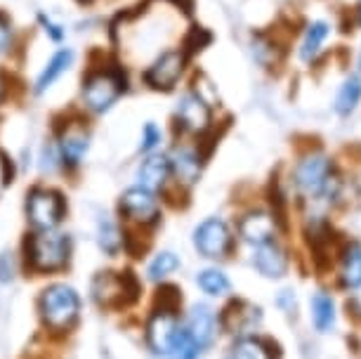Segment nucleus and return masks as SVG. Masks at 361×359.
I'll use <instances>...</instances> for the list:
<instances>
[{"label":"nucleus","mask_w":361,"mask_h":359,"mask_svg":"<svg viewBox=\"0 0 361 359\" xmlns=\"http://www.w3.org/2000/svg\"><path fill=\"white\" fill-rule=\"evenodd\" d=\"M126 92V76L118 69H97L83 80V104L92 114H104Z\"/></svg>","instance_id":"20e7f679"},{"label":"nucleus","mask_w":361,"mask_h":359,"mask_svg":"<svg viewBox=\"0 0 361 359\" xmlns=\"http://www.w3.org/2000/svg\"><path fill=\"white\" fill-rule=\"evenodd\" d=\"M97 241H99V248L104 250L106 255H118V250L123 248V229H121V225L111 218H99L97 222Z\"/></svg>","instance_id":"a211bd4d"},{"label":"nucleus","mask_w":361,"mask_h":359,"mask_svg":"<svg viewBox=\"0 0 361 359\" xmlns=\"http://www.w3.org/2000/svg\"><path fill=\"white\" fill-rule=\"evenodd\" d=\"M185 64H187V55L182 50L161 52L145 71L147 85L154 87V90H163V92L173 90L177 85V80L182 78V73H185Z\"/></svg>","instance_id":"9d476101"},{"label":"nucleus","mask_w":361,"mask_h":359,"mask_svg":"<svg viewBox=\"0 0 361 359\" xmlns=\"http://www.w3.org/2000/svg\"><path fill=\"white\" fill-rule=\"evenodd\" d=\"M66 203L57 189L33 187L26 194V220L33 229H57L64 220Z\"/></svg>","instance_id":"39448f33"},{"label":"nucleus","mask_w":361,"mask_h":359,"mask_svg":"<svg viewBox=\"0 0 361 359\" xmlns=\"http://www.w3.org/2000/svg\"><path fill=\"white\" fill-rule=\"evenodd\" d=\"M24 260L33 274H57L71 260V236L57 229H33L24 241Z\"/></svg>","instance_id":"f257e3e1"},{"label":"nucleus","mask_w":361,"mask_h":359,"mask_svg":"<svg viewBox=\"0 0 361 359\" xmlns=\"http://www.w3.org/2000/svg\"><path fill=\"white\" fill-rule=\"evenodd\" d=\"M175 123L187 135H203L210 128V107L199 92L182 95L175 109Z\"/></svg>","instance_id":"9b49d317"},{"label":"nucleus","mask_w":361,"mask_h":359,"mask_svg":"<svg viewBox=\"0 0 361 359\" xmlns=\"http://www.w3.org/2000/svg\"><path fill=\"white\" fill-rule=\"evenodd\" d=\"M57 154L64 168H78L90 149V133L83 123H69L57 138Z\"/></svg>","instance_id":"f8f14e48"},{"label":"nucleus","mask_w":361,"mask_h":359,"mask_svg":"<svg viewBox=\"0 0 361 359\" xmlns=\"http://www.w3.org/2000/svg\"><path fill=\"white\" fill-rule=\"evenodd\" d=\"M196 284L201 286L203 293L213 296V298H220V296H227L229 293V279L222 269L217 267H208V269H201L196 274Z\"/></svg>","instance_id":"aec40b11"},{"label":"nucleus","mask_w":361,"mask_h":359,"mask_svg":"<svg viewBox=\"0 0 361 359\" xmlns=\"http://www.w3.org/2000/svg\"><path fill=\"white\" fill-rule=\"evenodd\" d=\"M40 19V24L45 26V33H50V36L54 38V40H62V36H64V31H59V26L57 24H52L50 19H47L45 15H40L38 17Z\"/></svg>","instance_id":"2f4dec72"},{"label":"nucleus","mask_w":361,"mask_h":359,"mask_svg":"<svg viewBox=\"0 0 361 359\" xmlns=\"http://www.w3.org/2000/svg\"><path fill=\"white\" fill-rule=\"evenodd\" d=\"M185 329L192 334V338L201 345V348H206V345H210V341L215 338V331H217L215 312L208 308V305H194Z\"/></svg>","instance_id":"f3484780"},{"label":"nucleus","mask_w":361,"mask_h":359,"mask_svg":"<svg viewBox=\"0 0 361 359\" xmlns=\"http://www.w3.org/2000/svg\"><path fill=\"white\" fill-rule=\"evenodd\" d=\"M80 293L71 284L54 281L40 291L38 317L50 334H69L80 317Z\"/></svg>","instance_id":"f03ea898"},{"label":"nucleus","mask_w":361,"mask_h":359,"mask_svg":"<svg viewBox=\"0 0 361 359\" xmlns=\"http://www.w3.org/2000/svg\"><path fill=\"white\" fill-rule=\"evenodd\" d=\"M194 248L199 250L203 258L220 260L227 258L231 250V229L220 218L203 220L199 227L194 229Z\"/></svg>","instance_id":"1a4fd4ad"},{"label":"nucleus","mask_w":361,"mask_h":359,"mask_svg":"<svg viewBox=\"0 0 361 359\" xmlns=\"http://www.w3.org/2000/svg\"><path fill=\"white\" fill-rule=\"evenodd\" d=\"M210 43V33L206 29H201V26H194L192 31H189V36L185 40V45H187V52H199L203 50Z\"/></svg>","instance_id":"c85d7f7f"},{"label":"nucleus","mask_w":361,"mask_h":359,"mask_svg":"<svg viewBox=\"0 0 361 359\" xmlns=\"http://www.w3.org/2000/svg\"><path fill=\"white\" fill-rule=\"evenodd\" d=\"M359 19H361V8H359Z\"/></svg>","instance_id":"72a5a7b5"},{"label":"nucleus","mask_w":361,"mask_h":359,"mask_svg":"<svg viewBox=\"0 0 361 359\" xmlns=\"http://www.w3.org/2000/svg\"><path fill=\"white\" fill-rule=\"evenodd\" d=\"M83 3H90V0H83Z\"/></svg>","instance_id":"c9c22d12"},{"label":"nucleus","mask_w":361,"mask_h":359,"mask_svg":"<svg viewBox=\"0 0 361 359\" xmlns=\"http://www.w3.org/2000/svg\"><path fill=\"white\" fill-rule=\"evenodd\" d=\"M170 159V171L177 178V182L182 185H192V182L199 180L201 173V157L199 152L192 147H175L173 157Z\"/></svg>","instance_id":"dca6fc26"},{"label":"nucleus","mask_w":361,"mask_h":359,"mask_svg":"<svg viewBox=\"0 0 361 359\" xmlns=\"http://www.w3.org/2000/svg\"><path fill=\"white\" fill-rule=\"evenodd\" d=\"M12 45V24L5 15H0V55L8 52Z\"/></svg>","instance_id":"7c9ffc66"},{"label":"nucleus","mask_w":361,"mask_h":359,"mask_svg":"<svg viewBox=\"0 0 361 359\" xmlns=\"http://www.w3.org/2000/svg\"><path fill=\"white\" fill-rule=\"evenodd\" d=\"M253 265H255L257 272H260L262 276H267V279H279V276L286 274L288 260H286V253H283V248L279 246V243L267 241V243L255 246Z\"/></svg>","instance_id":"2eb2a0df"},{"label":"nucleus","mask_w":361,"mask_h":359,"mask_svg":"<svg viewBox=\"0 0 361 359\" xmlns=\"http://www.w3.org/2000/svg\"><path fill=\"white\" fill-rule=\"evenodd\" d=\"M73 62V52L71 50H59V52H54L50 62L45 64V69L40 71V76L36 80V92H45L47 87H52V83L57 80L62 73L69 69Z\"/></svg>","instance_id":"6ab92c4d"},{"label":"nucleus","mask_w":361,"mask_h":359,"mask_svg":"<svg viewBox=\"0 0 361 359\" xmlns=\"http://www.w3.org/2000/svg\"><path fill=\"white\" fill-rule=\"evenodd\" d=\"M331 161L322 154H310L295 168V187L307 199H319L331 189Z\"/></svg>","instance_id":"6e6552de"},{"label":"nucleus","mask_w":361,"mask_h":359,"mask_svg":"<svg viewBox=\"0 0 361 359\" xmlns=\"http://www.w3.org/2000/svg\"><path fill=\"white\" fill-rule=\"evenodd\" d=\"M343 281H345V286H350V288L361 284V246L359 243H352V246L345 250Z\"/></svg>","instance_id":"5701e85b"},{"label":"nucleus","mask_w":361,"mask_h":359,"mask_svg":"<svg viewBox=\"0 0 361 359\" xmlns=\"http://www.w3.org/2000/svg\"><path fill=\"white\" fill-rule=\"evenodd\" d=\"M90 293L92 300L99 305V308L106 310H118L130 305L140 293V284L135 281L133 274L128 272H97L90 284Z\"/></svg>","instance_id":"7ed1b4c3"},{"label":"nucleus","mask_w":361,"mask_h":359,"mask_svg":"<svg viewBox=\"0 0 361 359\" xmlns=\"http://www.w3.org/2000/svg\"><path fill=\"white\" fill-rule=\"evenodd\" d=\"M17 274V262H15V255L12 253H3L0 255V284H8L15 279Z\"/></svg>","instance_id":"c756f323"},{"label":"nucleus","mask_w":361,"mask_h":359,"mask_svg":"<svg viewBox=\"0 0 361 359\" xmlns=\"http://www.w3.org/2000/svg\"><path fill=\"white\" fill-rule=\"evenodd\" d=\"M0 97H3V90H0Z\"/></svg>","instance_id":"f704fd0d"},{"label":"nucleus","mask_w":361,"mask_h":359,"mask_svg":"<svg viewBox=\"0 0 361 359\" xmlns=\"http://www.w3.org/2000/svg\"><path fill=\"white\" fill-rule=\"evenodd\" d=\"M329 36V26L324 22H314L310 24L307 33H305V40H302V50H300V55H302L305 62H310L312 57H317V52L322 50V43Z\"/></svg>","instance_id":"a878e982"},{"label":"nucleus","mask_w":361,"mask_h":359,"mask_svg":"<svg viewBox=\"0 0 361 359\" xmlns=\"http://www.w3.org/2000/svg\"><path fill=\"white\" fill-rule=\"evenodd\" d=\"M118 211L123 215V220L130 222V225L149 227L161 218V203L154 192L135 185L121 194Z\"/></svg>","instance_id":"0eeeda50"},{"label":"nucleus","mask_w":361,"mask_h":359,"mask_svg":"<svg viewBox=\"0 0 361 359\" xmlns=\"http://www.w3.org/2000/svg\"><path fill=\"white\" fill-rule=\"evenodd\" d=\"M163 140V133L156 128V123H147L145 128H142V138H140V149L145 154H152L156 147L161 145Z\"/></svg>","instance_id":"cd10ccee"},{"label":"nucleus","mask_w":361,"mask_h":359,"mask_svg":"<svg viewBox=\"0 0 361 359\" xmlns=\"http://www.w3.org/2000/svg\"><path fill=\"white\" fill-rule=\"evenodd\" d=\"M177 267H180V258H177L173 250H161V253H156L154 258L149 260L147 276L152 281H163V279H168Z\"/></svg>","instance_id":"412c9836"},{"label":"nucleus","mask_w":361,"mask_h":359,"mask_svg":"<svg viewBox=\"0 0 361 359\" xmlns=\"http://www.w3.org/2000/svg\"><path fill=\"white\" fill-rule=\"evenodd\" d=\"M312 320L319 331H329L336 322V305H333L331 296L317 293L312 298Z\"/></svg>","instance_id":"4be33fe9"},{"label":"nucleus","mask_w":361,"mask_h":359,"mask_svg":"<svg viewBox=\"0 0 361 359\" xmlns=\"http://www.w3.org/2000/svg\"><path fill=\"white\" fill-rule=\"evenodd\" d=\"M180 331H182V324L177 320L175 310L168 308V305H161V308L154 310L147 320L145 338H147L149 350L159 357H170Z\"/></svg>","instance_id":"423d86ee"},{"label":"nucleus","mask_w":361,"mask_h":359,"mask_svg":"<svg viewBox=\"0 0 361 359\" xmlns=\"http://www.w3.org/2000/svg\"><path fill=\"white\" fill-rule=\"evenodd\" d=\"M201 345L194 341L192 334L182 327L180 336H177V341L173 345V352H170V359H199L201 355Z\"/></svg>","instance_id":"bb28decb"},{"label":"nucleus","mask_w":361,"mask_h":359,"mask_svg":"<svg viewBox=\"0 0 361 359\" xmlns=\"http://www.w3.org/2000/svg\"><path fill=\"white\" fill-rule=\"evenodd\" d=\"M238 234H241L243 241L253 243V246H260V243L274 241L276 222L269 213L253 211V213L243 215L241 222H238Z\"/></svg>","instance_id":"4468645a"},{"label":"nucleus","mask_w":361,"mask_h":359,"mask_svg":"<svg viewBox=\"0 0 361 359\" xmlns=\"http://www.w3.org/2000/svg\"><path fill=\"white\" fill-rule=\"evenodd\" d=\"M359 97H361V83L359 78H347L343 87H340L338 97H336V111L347 116L350 111H354V107L359 104Z\"/></svg>","instance_id":"b1692460"},{"label":"nucleus","mask_w":361,"mask_h":359,"mask_svg":"<svg viewBox=\"0 0 361 359\" xmlns=\"http://www.w3.org/2000/svg\"><path fill=\"white\" fill-rule=\"evenodd\" d=\"M170 175H173V171H170V159L161 157V154H149L140 164L135 178H137V187L149 189V192L156 194L168 185Z\"/></svg>","instance_id":"ddd939ff"},{"label":"nucleus","mask_w":361,"mask_h":359,"mask_svg":"<svg viewBox=\"0 0 361 359\" xmlns=\"http://www.w3.org/2000/svg\"><path fill=\"white\" fill-rule=\"evenodd\" d=\"M350 308H352L357 315H361V284H359V286H354V293H352V298H350Z\"/></svg>","instance_id":"473e14b6"},{"label":"nucleus","mask_w":361,"mask_h":359,"mask_svg":"<svg viewBox=\"0 0 361 359\" xmlns=\"http://www.w3.org/2000/svg\"><path fill=\"white\" fill-rule=\"evenodd\" d=\"M231 359H271L269 348L260 338H241L234 350H231Z\"/></svg>","instance_id":"393cba45"}]
</instances>
